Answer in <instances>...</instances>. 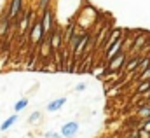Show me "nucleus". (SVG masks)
<instances>
[{"mask_svg": "<svg viewBox=\"0 0 150 138\" xmlns=\"http://www.w3.org/2000/svg\"><path fill=\"white\" fill-rule=\"evenodd\" d=\"M28 40H30V46L32 47H35L38 49V46H40V42H42V38H44V32H42V26H40V18H35L33 19V23L30 25V30H28Z\"/></svg>", "mask_w": 150, "mask_h": 138, "instance_id": "f257e3e1", "label": "nucleus"}, {"mask_svg": "<svg viewBox=\"0 0 150 138\" xmlns=\"http://www.w3.org/2000/svg\"><path fill=\"white\" fill-rule=\"evenodd\" d=\"M38 18H40V26H42V32H44V37H47V35L52 32V28H54V11L51 9V7H47L42 14H38Z\"/></svg>", "mask_w": 150, "mask_h": 138, "instance_id": "f03ea898", "label": "nucleus"}, {"mask_svg": "<svg viewBox=\"0 0 150 138\" xmlns=\"http://www.w3.org/2000/svg\"><path fill=\"white\" fill-rule=\"evenodd\" d=\"M126 60H127V54H126V51H120V53H117L113 58H110V60H108V65H107L108 72H117V70H122L124 63H126Z\"/></svg>", "mask_w": 150, "mask_h": 138, "instance_id": "7ed1b4c3", "label": "nucleus"}, {"mask_svg": "<svg viewBox=\"0 0 150 138\" xmlns=\"http://www.w3.org/2000/svg\"><path fill=\"white\" fill-rule=\"evenodd\" d=\"M124 42H126V38H124V37H120V38H117L113 44H110V46L105 49V58H107V61H108L110 58H113L117 53L124 51V49H122V47H124Z\"/></svg>", "mask_w": 150, "mask_h": 138, "instance_id": "20e7f679", "label": "nucleus"}, {"mask_svg": "<svg viewBox=\"0 0 150 138\" xmlns=\"http://www.w3.org/2000/svg\"><path fill=\"white\" fill-rule=\"evenodd\" d=\"M89 42H91V35L87 33V32H82L80 38H79V42L75 44L74 51H72V54H74V56H80V54L86 51V47L89 46Z\"/></svg>", "mask_w": 150, "mask_h": 138, "instance_id": "39448f33", "label": "nucleus"}, {"mask_svg": "<svg viewBox=\"0 0 150 138\" xmlns=\"http://www.w3.org/2000/svg\"><path fill=\"white\" fill-rule=\"evenodd\" d=\"M79 133V122L77 121H70V122H65L61 126V131H59V137L65 138H74Z\"/></svg>", "mask_w": 150, "mask_h": 138, "instance_id": "423d86ee", "label": "nucleus"}, {"mask_svg": "<svg viewBox=\"0 0 150 138\" xmlns=\"http://www.w3.org/2000/svg\"><path fill=\"white\" fill-rule=\"evenodd\" d=\"M21 11H23V0H9V11H7L9 19H18Z\"/></svg>", "mask_w": 150, "mask_h": 138, "instance_id": "0eeeda50", "label": "nucleus"}, {"mask_svg": "<svg viewBox=\"0 0 150 138\" xmlns=\"http://www.w3.org/2000/svg\"><path fill=\"white\" fill-rule=\"evenodd\" d=\"M65 105H67V98H65V96L54 98V100H51V102L47 103V112H58V110H61Z\"/></svg>", "mask_w": 150, "mask_h": 138, "instance_id": "6e6552de", "label": "nucleus"}, {"mask_svg": "<svg viewBox=\"0 0 150 138\" xmlns=\"http://www.w3.org/2000/svg\"><path fill=\"white\" fill-rule=\"evenodd\" d=\"M140 54H136V56H133V60H127V63H124V67H122V70L124 72H129V73H133L134 70H136V67H138V63H140Z\"/></svg>", "mask_w": 150, "mask_h": 138, "instance_id": "1a4fd4ad", "label": "nucleus"}, {"mask_svg": "<svg viewBox=\"0 0 150 138\" xmlns=\"http://www.w3.org/2000/svg\"><path fill=\"white\" fill-rule=\"evenodd\" d=\"M9 25H11V19L7 16V12H4L0 16V37H4V35L9 32Z\"/></svg>", "mask_w": 150, "mask_h": 138, "instance_id": "9d476101", "label": "nucleus"}, {"mask_svg": "<svg viewBox=\"0 0 150 138\" xmlns=\"http://www.w3.org/2000/svg\"><path fill=\"white\" fill-rule=\"evenodd\" d=\"M145 44H147V33H142L136 40H134V44L131 46V49H133L134 53H142V51H140V47L143 49V47H145Z\"/></svg>", "mask_w": 150, "mask_h": 138, "instance_id": "9b49d317", "label": "nucleus"}, {"mask_svg": "<svg viewBox=\"0 0 150 138\" xmlns=\"http://www.w3.org/2000/svg\"><path fill=\"white\" fill-rule=\"evenodd\" d=\"M19 119V114H12V115H9L4 122H2V126H0V131H7L12 124H16V121Z\"/></svg>", "mask_w": 150, "mask_h": 138, "instance_id": "f8f14e48", "label": "nucleus"}, {"mask_svg": "<svg viewBox=\"0 0 150 138\" xmlns=\"http://www.w3.org/2000/svg\"><path fill=\"white\" fill-rule=\"evenodd\" d=\"M120 37H122V30H120V28L113 30L112 33H110V37H108V38L105 40V44H103V49H107V47H108L110 44H113V42H115L117 38H120Z\"/></svg>", "mask_w": 150, "mask_h": 138, "instance_id": "ddd939ff", "label": "nucleus"}, {"mask_svg": "<svg viewBox=\"0 0 150 138\" xmlns=\"http://www.w3.org/2000/svg\"><path fill=\"white\" fill-rule=\"evenodd\" d=\"M150 67V56H142L140 58V63H138V67H136V73H142L143 70H147Z\"/></svg>", "mask_w": 150, "mask_h": 138, "instance_id": "4468645a", "label": "nucleus"}, {"mask_svg": "<svg viewBox=\"0 0 150 138\" xmlns=\"http://www.w3.org/2000/svg\"><path fill=\"white\" fill-rule=\"evenodd\" d=\"M138 117H142L143 121L145 119H150V105L149 103H143L138 107Z\"/></svg>", "mask_w": 150, "mask_h": 138, "instance_id": "2eb2a0df", "label": "nucleus"}, {"mask_svg": "<svg viewBox=\"0 0 150 138\" xmlns=\"http://www.w3.org/2000/svg\"><path fill=\"white\" fill-rule=\"evenodd\" d=\"M26 107H28V98H19V100L14 103V112H16V114H19V112H21V110H25Z\"/></svg>", "mask_w": 150, "mask_h": 138, "instance_id": "dca6fc26", "label": "nucleus"}, {"mask_svg": "<svg viewBox=\"0 0 150 138\" xmlns=\"http://www.w3.org/2000/svg\"><path fill=\"white\" fill-rule=\"evenodd\" d=\"M42 119V112H32L30 114V117H28V124H35V122H38Z\"/></svg>", "mask_w": 150, "mask_h": 138, "instance_id": "f3484780", "label": "nucleus"}, {"mask_svg": "<svg viewBox=\"0 0 150 138\" xmlns=\"http://www.w3.org/2000/svg\"><path fill=\"white\" fill-rule=\"evenodd\" d=\"M149 91H150V80L140 82V86H138V95H143V93H149Z\"/></svg>", "mask_w": 150, "mask_h": 138, "instance_id": "a211bd4d", "label": "nucleus"}, {"mask_svg": "<svg viewBox=\"0 0 150 138\" xmlns=\"http://www.w3.org/2000/svg\"><path fill=\"white\" fill-rule=\"evenodd\" d=\"M47 7H51V0H38V12L42 14Z\"/></svg>", "mask_w": 150, "mask_h": 138, "instance_id": "6ab92c4d", "label": "nucleus"}, {"mask_svg": "<svg viewBox=\"0 0 150 138\" xmlns=\"http://www.w3.org/2000/svg\"><path fill=\"white\" fill-rule=\"evenodd\" d=\"M86 87H87L86 82H79V84L75 86V93H82V91H86Z\"/></svg>", "mask_w": 150, "mask_h": 138, "instance_id": "aec40b11", "label": "nucleus"}, {"mask_svg": "<svg viewBox=\"0 0 150 138\" xmlns=\"http://www.w3.org/2000/svg\"><path fill=\"white\" fill-rule=\"evenodd\" d=\"M138 138H150V133L145 131L143 128H140V133H138Z\"/></svg>", "mask_w": 150, "mask_h": 138, "instance_id": "412c9836", "label": "nucleus"}, {"mask_svg": "<svg viewBox=\"0 0 150 138\" xmlns=\"http://www.w3.org/2000/svg\"><path fill=\"white\" fill-rule=\"evenodd\" d=\"M45 138H61V137H59V133H56V131H47V133H45Z\"/></svg>", "mask_w": 150, "mask_h": 138, "instance_id": "4be33fe9", "label": "nucleus"}]
</instances>
